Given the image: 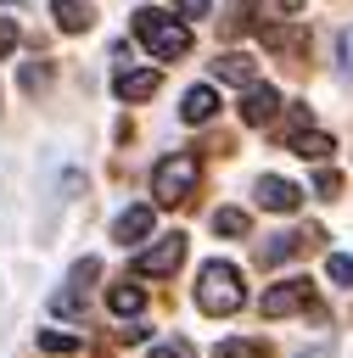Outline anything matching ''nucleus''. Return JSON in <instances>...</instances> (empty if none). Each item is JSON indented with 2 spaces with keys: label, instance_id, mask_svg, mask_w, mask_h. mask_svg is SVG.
Returning <instances> with one entry per match:
<instances>
[{
  "label": "nucleus",
  "instance_id": "6e6552de",
  "mask_svg": "<svg viewBox=\"0 0 353 358\" xmlns=\"http://www.w3.org/2000/svg\"><path fill=\"white\" fill-rule=\"evenodd\" d=\"M303 201V190L291 185V179H280V173H263L258 179V207H269V213H291Z\"/></svg>",
  "mask_w": 353,
  "mask_h": 358
},
{
  "label": "nucleus",
  "instance_id": "393cba45",
  "mask_svg": "<svg viewBox=\"0 0 353 358\" xmlns=\"http://www.w3.org/2000/svg\"><path fill=\"white\" fill-rule=\"evenodd\" d=\"M314 190H319V196H336V190H342V173H331V168H325V173L314 179Z\"/></svg>",
  "mask_w": 353,
  "mask_h": 358
},
{
  "label": "nucleus",
  "instance_id": "423d86ee",
  "mask_svg": "<svg viewBox=\"0 0 353 358\" xmlns=\"http://www.w3.org/2000/svg\"><path fill=\"white\" fill-rule=\"evenodd\" d=\"M213 78L219 84H235V90H252L258 84V62L247 50H224V56H213Z\"/></svg>",
  "mask_w": 353,
  "mask_h": 358
},
{
  "label": "nucleus",
  "instance_id": "ddd939ff",
  "mask_svg": "<svg viewBox=\"0 0 353 358\" xmlns=\"http://www.w3.org/2000/svg\"><path fill=\"white\" fill-rule=\"evenodd\" d=\"M106 308H112V313H118V319H134V313H140V308H146V291H140V285H129V280H123V285H112V291H106Z\"/></svg>",
  "mask_w": 353,
  "mask_h": 358
},
{
  "label": "nucleus",
  "instance_id": "6ab92c4d",
  "mask_svg": "<svg viewBox=\"0 0 353 358\" xmlns=\"http://www.w3.org/2000/svg\"><path fill=\"white\" fill-rule=\"evenodd\" d=\"M247 28H252V6H247V0H235V6L224 11V34H247Z\"/></svg>",
  "mask_w": 353,
  "mask_h": 358
},
{
  "label": "nucleus",
  "instance_id": "9d476101",
  "mask_svg": "<svg viewBox=\"0 0 353 358\" xmlns=\"http://www.w3.org/2000/svg\"><path fill=\"white\" fill-rule=\"evenodd\" d=\"M151 235V207H123L118 218H112V241L118 246H134V241H146Z\"/></svg>",
  "mask_w": 353,
  "mask_h": 358
},
{
  "label": "nucleus",
  "instance_id": "b1692460",
  "mask_svg": "<svg viewBox=\"0 0 353 358\" xmlns=\"http://www.w3.org/2000/svg\"><path fill=\"white\" fill-rule=\"evenodd\" d=\"M207 6H213V0H174V11H179V17H191V22H196V17H207Z\"/></svg>",
  "mask_w": 353,
  "mask_h": 358
},
{
  "label": "nucleus",
  "instance_id": "1a4fd4ad",
  "mask_svg": "<svg viewBox=\"0 0 353 358\" xmlns=\"http://www.w3.org/2000/svg\"><path fill=\"white\" fill-rule=\"evenodd\" d=\"M275 112H280V90H275V84H252L247 101H241V123L258 129V123H269Z\"/></svg>",
  "mask_w": 353,
  "mask_h": 358
},
{
  "label": "nucleus",
  "instance_id": "20e7f679",
  "mask_svg": "<svg viewBox=\"0 0 353 358\" xmlns=\"http://www.w3.org/2000/svg\"><path fill=\"white\" fill-rule=\"evenodd\" d=\"M179 263H185V235L174 229V235H162L151 252H140V257H134V274H146V280H162V274H174Z\"/></svg>",
  "mask_w": 353,
  "mask_h": 358
},
{
  "label": "nucleus",
  "instance_id": "0eeeda50",
  "mask_svg": "<svg viewBox=\"0 0 353 358\" xmlns=\"http://www.w3.org/2000/svg\"><path fill=\"white\" fill-rule=\"evenodd\" d=\"M112 90H118V101H151V95L162 90V73H157V67H134V73L123 67V73L112 78Z\"/></svg>",
  "mask_w": 353,
  "mask_h": 358
},
{
  "label": "nucleus",
  "instance_id": "bb28decb",
  "mask_svg": "<svg viewBox=\"0 0 353 358\" xmlns=\"http://www.w3.org/2000/svg\"><path fill=\"white\" fill-rule=\"evenodd\" d=\"M342 62H347V67H353V28H347V34H342Z\"/></svg>",
  "mask_w": 353,
  "mask_h": 358
},
{
  "label": "nucleus",
  "instance_id": "f8f14e48",
  "mask_svg": "<svg viewBox=\"0 0 353 358\" xmlns=\"http://www.w3.org/2000/svg\"><path fill=\"white\" fill-rule=\"evenodd\" d=\"M50 17H56L62 34H84V28L95 22V11H90L84 0H50Z\"/></svg>",
  "mask_w": 353,
  "mask_h": 358
},
{
  "label": "nucleus",
  "instance_id": "f03ea898",
  "mask_svg": "<svg viewBox=\"0 0 353 358\" xmlns=\"http://www.w3.org/2000/svg\"><path fill=\"white\" fill-rule=\"evenodd\" d=\"M134 34L146 39V50H151L157 62H174V56L191 50V28L174 22V17H162L157 6H140V11H134Z\"/></svg>",
  "mask_w": 353,
  "mask_h": 358
},
{
  "label": "nucleus",
  "instance_id": "7ed1b4c3",
  "mask_svg": "<svg viewBox=\"0 0 353 358\" xmlns=\"http://www.w3.org/2000/svg\"><path fill=\"white\" fill-rule=\"evenodd\" d=\"M196 179H202V162H196L191 151H179V157H162V162L151 168V196H157L162 207H174V201H191Z\"/></svg>",
  "mask_w": 353,
  "mask_h": 358
},
{
  "label": "nucleus",
  "instance_id": "aec40b11",
  "mask_svg": "<svg viewBox=\"0 0 353 358\" xmlns=\"http://www.w3.org/2000/svg\"><path fill=\"white\" fill-rule=\"evenodd\" d=\"M325 274H331L336 285H353V257H347V252H331V257H325Z\"/></svg>",
  "mask_w": 353,
  "mask_h": 358
},
{
  "label": "nucleus",
  "instance_id": "f3484780",
  "mask_svg": "<svg viewBox=\"0 0 353 358\" xmlns=\"http://www.w3.org/2000/svg\"><path fill=\"white\" fill-rule=\"evenodd\" d=\"M213 235H247V213L241 207H219L213 213Z\"/></svg>",
  "mask_w": 353,
  "mask_h": 358
},
{
  "label": "nucleus",
  "instance_id": "a878e982",
  "mask_svg": "<svg viewBox=\"0 0 353 358\" xmlns=\"http://www.w3.org/2000/svg\"><path fill=\"white\" fill-rule=\"evenodd\" d=\"M151 358H185V341H162V347H157Z\"/></svg>",
  "mask_w": 353,
  "mask_h": 358
},
{
  "label": "nucleus",
  "instance_id": "4468645a",
  "mask_svg": "<svg viewBox=\"0 0 353 358\" xmlns=\"http://www.w3.org/2000/svg\"><path fill=\"white\" fill-rule=\"evenodd\" d=\"M263 45L280 50V56H303L308 50V34L303 28H263Z\"/></svg>",
  "mask_w": 353,
  "mask_h": 358
},
{
  "label": "nucleus",
  "instance_id": "5701e85b",
  "mask_svg": "<svg viewBox=\"0 0 353 358\" xmlns=\"http://www.w3.org/2000/svg\"><path fill=\"white\" fill-rule=\"evenodd\" d=\"M11 50H17V22H11V17H0V62H6Z\"/></svg>",
  "mask_w": 353,
  "mask_h": 358
},
{
  "label": "nucleus",
  "instance_id": "9b49d317",
  "mask_svg": "<svg viewBox=\"0 0 353 358\" xmlns=\"http://www.w3.org/2000/svg\"><path fill=\"white\" fill-rule=\"evenodd\" d=\"M213 112H219V90H213V84L185 90V101H179V117H185V123H207Z\"/></svg>",
  "mask_w": 353,
  "mask_h": 358
},
{
  "label": "nucleus",
  "instance_id": "2eb2a0df",
  "mask_svg": "<svg viewBox=\"0 0 353 358\" xmlns=\"http://www.w3.org/2000/svg\"><path fill=\"white\" fill-rule=\"evenodd\" d=\"M291 151H297L303 162H325V157H331L336 145H331V134H308V129H303V134L291 140Z\"/></svg>",
  "mask_w": 353,
  "mask_h": 358
},
{
  "label": "nucleus",
  "instance_id": "dca6fc26",
  "mask_svg": "<svg viewBox=\"0 0 353 358\" xmlns=\"http://www.w3.org/2000/svg\"><path fill=\"white\" fill-rule=\"evenodd\" d=\"M39 347H45V352H56V358H67V352H78V347H84V336H67V330H39Z\"/></svg>",
  "mask_w": 353,
  "mask_h": 358
},
{
  "label": "nucleus",
  "instance_id": "a211bd4d",
  "mask_svg": "<svg viewBox=\"0 0 353 358\" xmlns=\"http://www.w3.org/2000/svg\"><path fill=\"white\" fill-rule=\"evenodd\" d=\"M219 358H269V347H263V341H241V336H230V341H219Z\"/></svg>",
  "mask_w": 353,
  "mask_h": 358
},
{
  "label": "nucleus",
  "instance_id": "f257e3e1",
  "mask_svg": "<svg viewBox=\"0 0 353 358\" xmlns=\"http://www.w3.org/2000/svg\"><path fill=\"white\" fill-rule=\"evenodd\" d=\"M247 302V291H241V268L235 263H202V274H196V308L202 313H235Z\"/></svg>",
  "mask_w": 353,
  "mask_h": 358
},
{
  "label": "nucleus",
  "instance_id": "cd10ccee",
  "mask_svg": "<svg viewBox=\"0 0 353 358\" xmlns=\"http://www.w3.org/2000/svg\"><path fill=\"white\" fill-rule=\"evenodd\" d=\"M297 358H336L331 347H314V352H297Z\"/></svg>",
  "mask_w": 353,
  "mask_h": 358
},
{
  "label": "nucleus",
  "instance_id": "4be33fe9",
  "mask_svg": "<svg viewBox=\"0 0 353 358\" xmlns=\"http://www.w3.org/2000/svg\"><path fill=\"white\" fill-rule=\"evenodd\" d=\"M45 84H50V67H45V62L22 67V90H45Z\"/></svg>",
  "mask_w": 353,
  "mask_h": 358
},
{
  "label": "nucleus",
  "instance_id": "c85d7f7f",
  "mask_svg": "<svg viewBox=\"0 0 353 358\" xmlns=\"http://www.w3.org/2000/svg\"><path fill=\"white\" fill-rule=\"evenodd\" d=\"M280 6H286V11H297V6H303V0H280Z\"/></svg>",
  "mask_w": 353,
  "mask_h": 358
},
{
  "label": "nucleus",
  "instance_id": "39448f33",
  "mask_svg": "<svg viewBox=\"0 0 353 358\" xmlns=\"http://www.w3.org/2000/svg\"><path fill=\"white\" fill-rule=\"evenodd\" d=\"M314 302V291H308V280H280V285H269L263 291V319H286V313H303Z\"/></svg>",
  "mask_w": 353,
  "mask_h": 358
},
{
  "label": "nucleus",
  "instance_id": "412c9836",
  "mask_svg": "<svg viewBox=\"0 0 353 358\" xmlns=\"http://www.w3.org/2000/svg\"><path fill=\"white\" fill-rule=\"evenodd\" d=\"M95 274H101V263H95V257H78V263H73V291H84Z\"/></svg>",
  "mask_w": 353,
  "mask_h": 358
}]
</instances>
